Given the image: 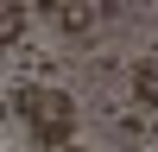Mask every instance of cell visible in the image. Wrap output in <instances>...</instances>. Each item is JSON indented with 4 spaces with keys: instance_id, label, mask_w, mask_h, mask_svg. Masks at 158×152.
Returning a JSON list of instances; mask_svg holds the SVG:
<instances>
[{
    "instance_id": "6da1fadb",
    "label": "cell",
    "mask_w": 158,
    "mask_h": 152,
    "mask_svg": "<svg viewBox=\"0 0 158 152\" xmlns=\"http://www.w3.org/2000/svg\"><path fill=\"white\" fill-rule=\"evenodd\" d=\"M19 120L32 133V146H70L76 127H82L70 89H57V82H25L19 89Z\"/></svg>"
},
{
    "instance_id": "7a4b0ae2",
    "label": "cell",
    "mask_w": 158,
    "mask_h": 152,
    "mask_svg": "<svg viewBox=\"0 0 158 152\" xmlns=\"http://www.w3.org/2000/svg\"><path fill=\"white\" fill-rule=\"evenodd\" d=\"M32 25V0H0V44H19Z\"/></svg>"
},
{
    "instance_id": "3957f363",
    "label": "cell",
    "mask_w": 158,
    "mask_h": 152,
    "mask_svg": "<svg viewBox=\"0 0 158 152\" xmlns=\"http://www.w3.org/2000/svg\"><path fill=\"white\" fill-rule=\"evenodd\" d=\"M51 13H57L63 32H89V25H95V6H89V0H57Z\"/></svg>"
},
{
    "instance_id": "277c9868",
    "label": "cell",
    "mask_w": 158,
    "mask_h": 152,
    "mask_svg": "<svg viewBox=\"0 0 158 152\" xmlns=\"http://www.w3.org/2000/svg\"><path fill=\"white\" fill-rule=\"evenodd\" d=\"M133 95L146 101V108H152V101H158V57H152V51H146V57L133 63Z\"/></svg>"
},
{
    "instance_id": "5b68a950",
    "label": "cell",
    "mask_w": 158,
    "mask_h": 152,
    "mask_svg": "<svg viewBox=\"0 0 158 152\" xmlns=\"http://www.w3.org/2000/svg\"><path fill=\"white\" fill-rule=\"evenodd\" d=\"M51 6H57V0H38V13H51Z\"/></svg>"
}]
</instances>
